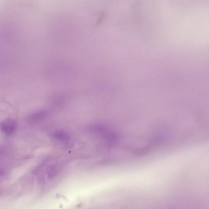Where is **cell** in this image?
<instances>
[{
    "instance_id": "6da1fadb",
    "label": "cell",
    "mask_w": 209,
    "mask_h": 209,
    "mask_svg": "<svg viewBox=\"0 0 209 209\" xmlns=\"http://www.w3.org/2000/svg\"><path fill=\"white\" fill-rule=\"evenodd\" d=\"M16 123L13 119H8L4 121L0 124V129L1 132L7 136L13 134L16 129Z\"/></svg>"
},
{
    "instance_id": "7a4b0ae2",
    "label": "cell",
    "mask_w": 209,
    "mask_h": 209,
    "mask_svg": "<svg viewBox=\"0 0 209 209\" xmlns=\"http://www.w3.org/2000/svg\"><path fill=\"white\" fill-rule=\"evenodd\" d=\"M5 174V170L1 167H0V176H3Z\"/></svg>"
}]
</instances>
